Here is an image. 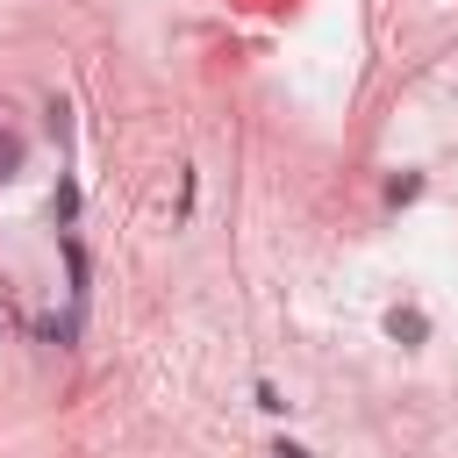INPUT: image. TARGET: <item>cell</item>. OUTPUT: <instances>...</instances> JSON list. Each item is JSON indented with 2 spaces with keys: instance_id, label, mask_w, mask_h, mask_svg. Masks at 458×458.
Instances as JSON below:
<instances>
[{
  "instance_id": "52a82bcc",
  "label": "cell",
  "mask_w": 458,
  "mask_h": 458,
  "mask_svg": "<svg viewBox=\"0 0 458 458\" xmlns=\"http://www.w3.org/2000/svg\"><path fill=\"white\" fill-rule=\"evenodd\" d=\"M272 458H308V451L301 444H272Z\"/></svg>"
},
{
  "instance_id": "8992f818",
  "label": "cell",
  "mask_w": 458,
  "mask_h": 458,
  "mask_svg": "<svg viewBox=\"0 0 458 458\" xmlns=\"http://www.w3.org/2000/svg\"><path fill=\"white\" fill-rule=\"evenodd\" d=\"M43 114H50V136H72V107H64V100H50Z\"/></svg>"
},
{
  "instance_id": "277c9868",
  "label": "cell",
  "mask_w": 458,
  "mask_h": 458,
  "mask_svg": "<svg viewBox=\"0 0 458 458\" xmlns=\"http://www.w3.org/2000/svg\"><path fill=\"white\" fill-rule=\"evenodd\" d=\"M415 193H422V172H394V179H386V200H394V208L415 200Z\"/></svg>"
},
{
  "instance_id": "7a4b0ae2",
  "label": "cell",
  "mask_w": 458,
  "mask_h": 458,
  "mask_svg": "<svg viewBox=\"0 0 458 458\" xmlns=\"http://www.w3.org/2000/svg\"><path fill=\"white\" fill-rule=\"evenodd\" d=\"M36 336H43V344H72V336H79V315H43Z\"/></svg>"
},
{
  "instance_id": "5b68a950",
  "label": "cell",
  "mask_w": 458,
  "mask_h": 458,
  "mask_svg": "<svg viewBox=\"0 0 458 458\" xmlns=\"http://www.w3.org/2000/svg\"><path fill=\"white\" fill-rule=\"evenodd\" d=\"M14 172H21V136H7V129H0V186H7Z\"/></svg>"
},
{
  "instance_id": "6da1fadb",
  "label": "cell",
  "mask_w": 458,
  "mask_h": 458,
  "mask_svg": "<svg viewBox=\"0 0 458 458\" xmlns=\"http://www.w3.org/2000/svg\"><path fill=\"white\" fill-rule=\"evenodd\" d=\"M386 336H394V344H408V351H415V344H422V336H429V315H422V308H386Z\"/></svg>"
},
{
  "instance_id": "3957f363",
  "label": "cell",
  "mask_w": 458,
  "mask_h": 458,
  "mask_svg": "<svg viewBox=\"0 0 458 458\" xmlns=\"http://www.w3.org/2000/svg\"><path fill=\"white\" fill-rule=\"evenodd\" d=\"M72 215H79V186L64 179V186H57V200H50V222H57V229H72Z\"/></svg>"
}]
</instances>
